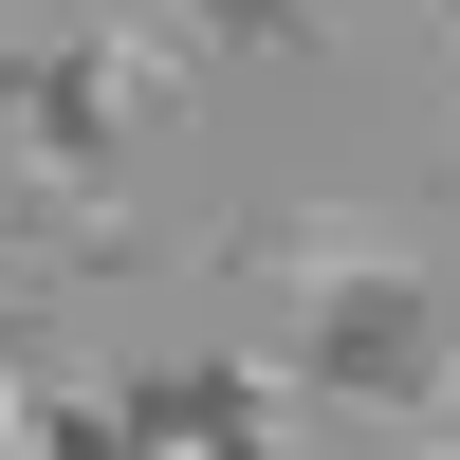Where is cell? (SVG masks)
<instances>
[{"mask_svg":"<svg viewBox=\"0 0 460 460\" xmlns=\"http://www.w3.org/2000/svg\"><path fill=\"white\" fill-rule=\"evenodd\" d=\"M0 442H19V460H147L129 405H93L56 350H37V314H0Z\"/></svg>","mask_w":460,"mask_h":460,"instance_id":"277c9868","label":"cell"},{"mask_svg":"<svg viewBox=\"0 0 460 460\" xmlns=\"http://www.w3.org/2000/svg\"><path fill=\"white\" fill-rule=\"evenodd\" d=\"M258 295L295 314V350H314V387L332 405H368V424H424L442 405V295H424V258H387V221H258V240H221Z\"/></svg>","mask_w":460,"mask_h":460,"instance_id":"6da1fadb","label":"cell"},{"mask_svg":"<svg viewBox=\"0 0 460 460\" xmlns=\"http://www.w3.org/2000/svg\"><path fill=\"white\" fill-rule=\"evenodd\" d=\"M129 19H166L184 56H277V37H314V0H129Z\"/></svg>","mask_w":460,"mask_h":460,"instance_id":"5b68a950","label":"cell"},{"mask_svg":"<svg viewBox=\"0 0 460 460\" xmlns=\"http://www.w3.org/2000/svg\"><path fill=\"white\" fill-rule=\"evenodd\" d=\"M203 93V56H184L166 19H111V37H56V56H0V111H19V147L56 184H93L129 129H166V111Z\"/></svg>","mask_w":460,"mask_h":460,"instance_id":"7a4b0ae2","label":"cell"},{"mask_svg":"<svg viewBox=\"0 0 460 460\" xmlns=\"http://www.w3.org/2000/svg\"><path fill=\"white\" fill-rule=\"evenodd\" d=\"M277 387H295V368H129L111 405H129L147 460H295L277 442Z\"/></svg>","mask_w":460,"mask_h":460,"instance_id":"3957f363","label":"cell"}]
</instances>
